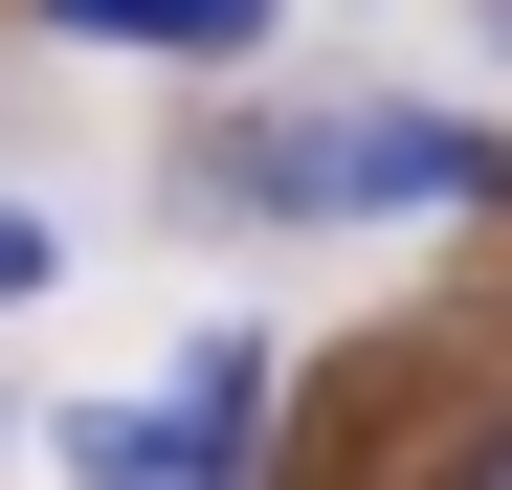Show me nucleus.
Returning <instances> with one entry per match:
<instances>
[{
    "mask_svg": "<svg viewBox=\"0 0 512 490\" xmlns=\"http://www.w3.org/2000/svg\"><path fill=\"white\" fill-rule=\"evenodd\" d=\"M134 424H156V490H245V468H268V335H245V312H201L179 379H156Z\"/></svg>",
    "mask_w": 512,
    "mask_h": 490,
    "instance_id": "1",
    "label": "nucleus"
},
{
    "mask_svg": "<svg viewBox=\"0 0 512 490\" xmlns=\"http://www.w3.org/2000/svg\"><path fill=\"white\" fill-rule=\"evenodd\" d=\"M446 201H512V134H468V112H334V223H446Z\"/></svg>",
    "mask_w": 512,
    "mask_h": 490,
    "instance_id": "2",
    "label": "nucleus"
},
{
    "mask_svg": "<svg viewBox=\"0 0 512 490\" xmlns=\"http://www.w3.org/2000/svg\"><path fill=\"white\" fill-rule=\"evenodd\" d=\"M67 45H156V67H245L268 45V0H45Z\"/></svg>",
    "mask_w": 512,
    "mask_h": 490,
    "instance_id": "3",
    "label": "nucleus"
},
{
    "mask_svg": "<svg viewBox=\"0 0 512 490\" xmlns=\"http://www.w3.org/2000/svg\"><path fill=\"white\" fill-rule=\"evenodd\" d=\"M45 468H67V490H156V424H134V401H67Z\"/></svg>",
    "mask_w": 512,
    "mask_h": 490,
    "instance_id": "4",
    "label": "nucleus"
},
{
    "mask_svg": "<svg viewBox=\"0 0 512 490\" xmlns=\"http://www.w3.org/2000/svg\"><path fill=\"white\" fill-rule=\"evenodd\" d=\"M0 290H67V223H23V201H0Z\"/></svg>",
    "mask_w": 512,
    "mask_h": 490,
    "instance_id": "5",
    "label": "nucleus"
},
{
    "mask_svg": "<svg viewBox=\"0 0 512 490\" xmlns=\"http://www.w3.org/2000/svg\"><path fill=\"white\" fill-rule=\"evenodd\" d=\"M446 490H512V424H490V446H468V468H446Z\"/></svg>",
    "mask_w": 512,
    "mask_h": 490,
    "instance_id": "6",
    "label": "nucleus"
},
{
    "mask_svg": "<svg viewBox=\"0 0 512 490\" xmlns=\"http://www.w3.org/2000/svg\"><path fill=\"white\" fill-rule=\"evenodd\" d=\"M468 23H490V45H512V0H468Z\"/></svg>",
    "mask_w": 512,
    "mask_h": 490,
    "instance_id": "7",
    "label": "nucleus"
}]
</instances>
